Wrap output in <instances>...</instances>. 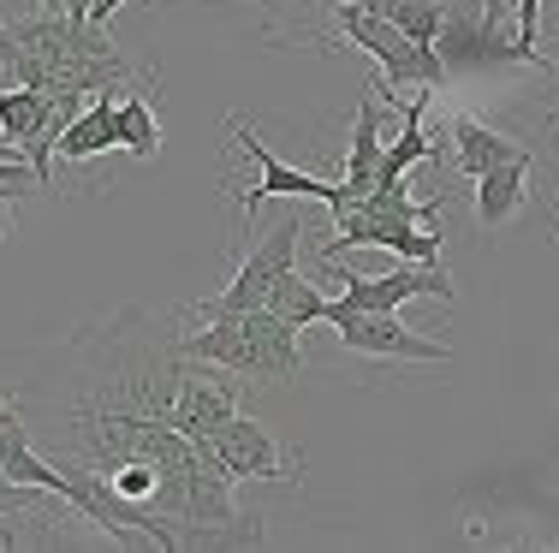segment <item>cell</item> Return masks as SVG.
I'll return each instance as SVG.
<instances>
[{
    "mask_svg": "<svg viewBox=\"0 0 559 553\" xmlns=\"http://www.w3.org/2000/svg\"><path fill=\"white\" fill-rule=\"evenodd\" d=\"M185 310L126 304L78 327L0 411V470L36 482L108 548H262V518L238 506L233 477L173 423Z\"/></svg>",
    "mask_w": 559,
    "mask_h": 553,
    "instance_id": "6da1fadb",
    "label": "cell"
},
{
    "mask_svg": "<svg viewBox=\"0 0 559 553\" xmlns=\"http://www.w3.org/2000/svg\"><path fill=\"white\" fill-rule=\"evenodd\" d=\"M0 65L12 84L48 89V96H96L108 84H150L126 48L90 19H60V12H36V19H0Z\"/></svg>",
    "mask_w": 559,
    "mask_h": 553,
    "instance_id": "7a4b0ae2",
    "label": "cell"
},
{
    "mask_svg": "<svg viewBox=\"0 0 559 553\" xmlns=\"http://www.w3.org/2000/svg\"><path fill=\"white\" fill-rule=\"evenodd\" d=\"M441 208H447V196L417 203L405 179L376 184L357 208L334 215L340 232L322 244V262H340L345 250H393L399 262H429V268H441Z\"/></svg>",
    "mask_w": 559,
    "mask_h": 553,
    "instance_id": "3957f363",
    "label": "cell"
},
{
    "mask_svg": "<svg viewBox=\"0 0 559 553\" xmlns=\"http://www.w3.org/2000/svg\"><path fill=\"white\" fill-rule=\"evenodd\" d=\"M185 358L215 363L238 381H292L304 363L298 351V322L274 310H238V315H215V322L185 327Z\"/></svg>",
    "mask_w": 559,
    "mask_h": 553,
    "instance_id": "277c9868",
    "label": "cell"
},
{
    "mask_svg": "<svg viewBox=\"0 0 559 553\" xmlns=\"http://www.w3.org/2000/svg\"><path fill=\"white\" fill-rule=\"evenodd\" d=\"M328 24L345 36V43L357 48V55H369L381 65V77L399 89V84H423V89H441L447 84V60L441 48H423L411 43L399 24H388L381 12L357 7V0H328Z\"/></svg>",
    "mask_w": 559,
    "mask_h": 553,
    "instance_id": "5b68a950",
    "label": "cell"
},
{
    "mask_svg": "<svg viewBox=\"0 0 559 553\" xmlns=\"http://www.w3.org/2000/svg\"><path fill=\"white\" fill-rule=\"evenodd\" d=\"M298 239H304V215H280L274 232L250 250L245 262L233 268V280L221 286L215 298H197V304H179L185 322H215V315H238V310H269L274 286L298 268Z\"/></svg>",
    "mask_w": 559,
    "mask_h": 553,
    "instance_id": "8992f818",
    "label": "cell"
},
{
    "mask_svg": "<svg viewBox=\"0 0 559 553\" xmlns=\"http://www.w3.org/2000/svg\"><path fill=\"white\" fill-rule=\"evenodd\" d=\"M322 322L340 334V346L352 351V358H388V363H452L459 358L441 339H423L417 327H405L399 310H340L334 298H328Z\"/></svg>",
    "mask_w": 559,
    "mask_h": 553,
    "instance_id": "52a82bcc",
    "label": "cell"
},
{
    "mask_svg": "<svg viewBox=\"0 0 559 553\" xmlns=\"http://www.w3.org/2000/svg\"><path fill=\"white\" fill-rule=\"evenodd\" d=\"M340 274L345 292L334 298L340 310H405L411 298H435L441 310L459 304V286H452L447 268H429V262H405L393 274H357L352 262H328Z\"/></svg>",
    "mask_w": 559,
    "mask_h": 553,
    "instance_id": "ba28073f",
    "label": "cell"
},
{
    "mask_svg": "<svg viewBox=\"0 0 559 553\" xmlns=\"http://www.w3.org/2000/svg\"><path fill=\"white\" fill-rule=\"evenodd\" d=\"M203 453L215 458L233 482H298V458L292 446H280L257 417H226V423L203 441Z\"/></svg>",
    "mask_w": 559,
    "mask_h": 553,
    "instance_id": "9c48e42d",
    "label": "cell"
},
{
    "mask_svg": "<svg viewBox=\"0 0 559 553\" xmlns=\"http://www.w3.org/2000/svg\"><path fill=\"white\" fill-rule=\"evenodd\" d=\"M226 131H233V143H238V149H245L250 161L262 167V173H257V184H250V191H238V227H245V220L257 215L262 203H274V196H298V203H322V208H328V196H334V179H322V173H304V167L280 161V155L269 149V143H262L257 131H250V120H245V113H233V120H226Z\"/></svg>",
    "mask_w": 559,
    "mask_h": 553,
    "instance_id": "30bf717a",
    "label": "cell"
},
{
    "mask_svg": "<svg viewBox=\"0 0 559 553\" xmlns=\"http://www.w3.org/2000/svg\"><path fill=\"white\" fill-rule=\"evenodd\" d=\"M238 405H245L238 375H226V369L191 358V369H185V381H179V399H173V423L203 446L209 434L226 423V417H238Z\"/></svg>",
    "mask_w": 559,
    "mask_h": 553,
    "instance_id": "8fae6325",
    "label": "cell"
},
{
    "mask_svg": "<svg viewBox=\"0 0 559 553\" xmlns=\"http://www.w3.org/2000/svg\"><path fill=\"white\" fill-rule=\"evenodd\" d=\"M381 101H357L352 113V149H345V173L334 179V196H328V215H345L357 208L369 191H376V173H381Z\"/></svg>",
    "mask_w": 559,
    "mask_h": 553,
    "instance_id": "7c38bea8",
    "label": "cell"
},
{
    "mask_svg": "<svg viewBox=\"0 0 559 553\" xmlns=\"http://www.w3.org/2000/svg\"><path fill=\"white\" fill-rule=\"evenodd\" d=\"M483 36L495 43V55L542 65V72L554 65L536 48V36H542V0H483Z\"/></svg>",
    "mask_w": 559,
    "mask_h": 553,
    "instance_id": "4fadbf2b",
    "label": "cell"
},
{
    "mask_svg": "<svg viewBox=\"0 0 559 553\" xmlns=\"http://www.w3.org/2000/svg\"><path fill=\"white\" fill-rule=\"evenodd\" d=\"M55 149L66 155V161H78V167L96 161V155H108V149H119V84L96 89V96L84 101V113L60 131Z\"/></svg>",
    "mask_w": 559,
    "mask_h": 553,
    "instance_id": "5bb4252c",
    "label": "cell"
},
{
    "mask_svg": "<svg viewBox=\"0 0 559 553\" xmlns=\"http://www.w3.org/2000/svg\"><path fill=\"white\" fill-rule=\"evenodd\" d=\"M530 173H536V155L518 149V155H506V161H495L483 179H476V220H483L488 232L506 227V220H512L518 208H524Z\"/></svg>",
    "mask_w": 559,
    "mask_h": 553,
    "instance_id": "9a60e30c",
    "label": "cell"
},
{
    "mask_svg": "<svg viewBox=\"0 0 559 553\" xmlns=\"http://www.w3.org/2000/svg\"><path fill=\"white\" fill-rule=\"evenodd\" d=\"M452 149H459V173L464 179H483L495 161H506V155H518L524 143H512L506 131H495V125H483L476 113H452Z\"/></svg>",
    "mask_w": 559,
    "mask_h": 553,
    "instance_id": "2e32d148",
    "label": "cell"
},
{
    "mask_svg": "<svg viewBox=\"0 0 559 553\" xmlns=\"http://www.w3.org/2000/svg\"><path fill=\"white\" fill-rule=\"evenodd\" d=\"M357 7L381 12V19L399 24V31H405L411 43H423V48H441L447 19H452V0H357Z\"/></svg>",
    "mask_w": 559,
    "mask_h": 553,
    "instance_id": "e0dca14e",
    "label": "cell"
},
{
    "mask_svg": "<svg viewBox=\"0 0 559 553\" xmlns=\"http://www.w3.org/2000/svg\"><path fill=\"white\" fill-rule=\"evenodd\" d=\"M119 149H131V161H155L162 155V120H155L143 84L119 89Z\"/></svg>",
    "mask_w": 559,
    "mask_h": 553,
    "instance_id": "ac0fdd59",
    "label": "cell"
},
{
    "mask_svg": "<svg viewBox=\"0 0 559 553\" xmlns=\"http://www.w3.org/2000/svg\"><path fill=\"white\" fill-rule=\"evenodd\" d=\"M322 304H328V298H322V292H316V286H310V280H304V274H298V268H292V274H286V280H280V286H274V298H269V310H274V315H286V322H298V327H310V322H322Z\"/></svg>",
    "mask_w": 559,
    "mask_h": 553,
    "instance_id": "d6986e66",
    "label": "cell"
},
{
    "mask_svg": "<svg viewBox=\"0 0 559 553\" xmlns=\"http://www.w3.org/2000/svg\"><path fill=\"white\" fill-rule=\"evenodd\" d=\"M36 184H19V179H0V244H7V232H12V208L31 196Z\"/></svg>",
    "mask_w": 559,
    "mask_h": 553,
    "instance_id": "ffe728a7",
    "label": "cell"
},
{
    "mask_svg": "<svg viewBox=\"0 0 559 553\" xmlns=\"http://www.w3.org/2000/svg\"><path fill=\"white\" fill-rule=\"evenodd\" d=\"M119 7H126V0H90V24H102V31H108V19H114Z\"/></svg>",
    "mask_w": 559,
    "mask_h": 553,
    "instance_id": "44dd1931",
    "label": "cell"
},
{
    "mask_svg": "<svg viewBox=\"0 0 559 553\" xmlns=\"http://www.w3.org/2000/svg\"><path fill=\"white\" fill-rule=\"evenodd\" d=\"M12 399H19V387H0V411H7Z\"/></svg>",
    "mask_w": 559,
    "mask_h": 553,
    "instance_id": "7402d4cb",
    "label": "cell"
},
{
    "mask_svg": "<svg viewBox=\"0 0 559 553\" xmlns=\"http://www.w3.org/2000/svg\"><path fill=\"white\" fill-rule=\"evenodd\" d=\"M548 125H559V108H554V113H548Z\"/></svg>",
    "mask_w": 559,
    "mask_h": 553,
    "instance_id": "603a6c76",
    "label": "cell"
},
{
    "mask_svg": "<svg viewBox=\"0 0 559 553\" xmlns=\"http://www.w3.org/2000/svg\"><path fill=\"white\" fill-rule=\"evenodd\" d=\"M554 548H559V536H554Z\"/></svg>",
    "mask_w": 559,
    "mask_h": 553,
    "instance_id": "cb8c5ba5",
    "label": "cell"
},
{
    "mask_svg": "<svg viewBox=\"0 0 559 553\" xmlns=\"http://www.w3.org/2000/svg\"><path fill=\"white\" fill-rule=\"evenodd\" d=\"M554 239H559V227H554Z\"/></svg>",
    "mask_w": 559,
    "mask_h": 553,
    "instance_id": "d4e9b609",
    "label": "cell"
}]
</instances>
